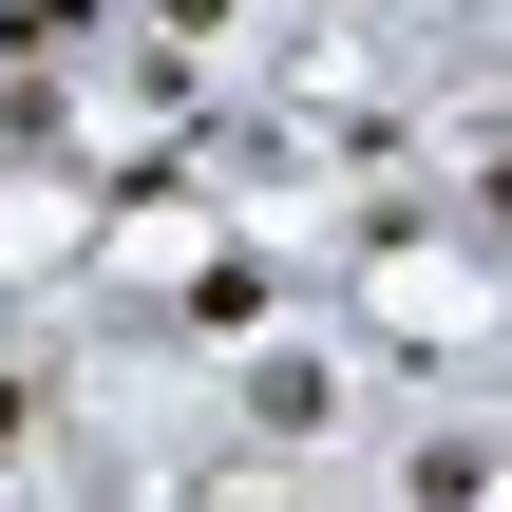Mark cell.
Segmentation results:
<instances>
[{
	"mask_svg": "<svg viewBox=\"0 0 512 512\" xmlns=\"http://www.w3.org/2000/svg\"><path fill=\"white\" fill-rule=\"evenodd\" d=\"M323 418H342V380H323V361H266V380H247V437H285V456H304Z\"/></svg>",
	"mask_w": 512,
	"mask_h": 512,
	"instance_id": "cell-1",
	"label": "cell"
}]
</instances>
